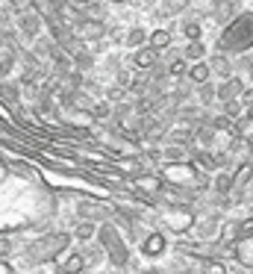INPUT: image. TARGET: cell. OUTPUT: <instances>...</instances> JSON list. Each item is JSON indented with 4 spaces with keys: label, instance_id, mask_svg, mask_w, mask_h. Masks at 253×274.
Masks as SVG:
<instances>
[{
    "label": "cell",
    "instance_id": "obj_1",
    "mask_svg": "<svg viewBox=\"0 0 253 274\" xmlns=\"http://www.w3.org/2000/svg\"><path fill=\"white\" fill-rule=\"evenodd\" d=\"M162 248H165V239H162V236H150V242L144 245L147 254H156V251H162Z\"/></svg>",
    "mask_w": 253,
    "mask_h": 274
},
{
    "label": "cell",
    "instance_id": "obj_3",
    "mask_svg": "<svg viewBox=\"0 0 253 274\" xmlns=\"http://www.w3.org/2000/svg\"><path fill=\"white\" fill-rule=\"evenodd\" d=\"M89 236H92V224H83L80 227V239H89Z\"/></svg>",
    "mask_w": 253,
    "mask_h": 274
},
{
    "label": "cell",
    "instance_id": "obj_2",
    "mask_svg": "<svg viewBox=\"0 0 253 274\" xmlns=\"http://www.w3.org/2000/svg\"><path fill=\"white\" fill-rule=\"evenodd\" d=\"M80 269H83V260H80V257H71V260H68V266L62 269V274H77Z\"/></svg>",
    "mask_w": 253,
    "mask_h": 274
}]
</instances>
